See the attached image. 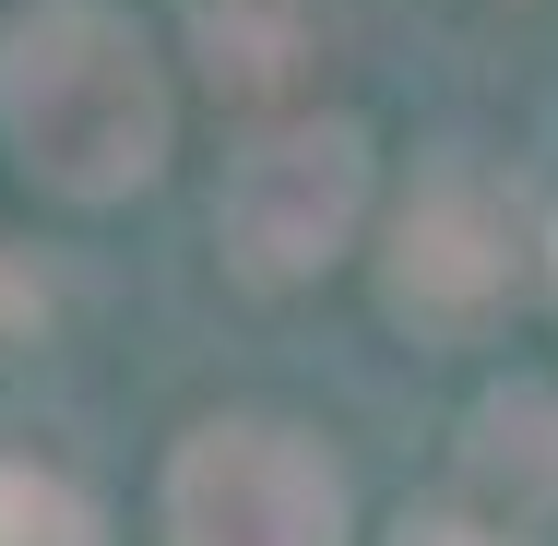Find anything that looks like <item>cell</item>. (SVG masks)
Returning <instances> with one entry per match:
<instances>
[{
    "label": "cell",
    "instance_id": "obj_1",
    "mask_svg": "<svg viewBox=\"0 0 558 546\" xmlns=\"http://www.w3.org/2000/svg\"><path fill=\"white\" fill-rule=\"evenodd\" d=\"M0 119L24 143L36 179L60 191H131L167 143V96L131 48V24L96 0H48L36 24H12V60H0Z\"/></svg>",
    "mask_w": 558,
    "mask_h": 546
},
{
    "label": "cell",
    "instance_id": "obj_2",
    "mask_svg": "<svg viewBox=\"0 0 558 546\" xmlns=\"http://www.w3.org/2000/svg\"><path fill=\"white\" fill-rule=\"evenodd\" d=\"M344 487L286 428H203L179 451V546H333Z\"/></svg>",
    "mask_w": 558,
    "mask_h": 546
},
{
    "label": "cell",
    "instance_id": "obj_3",
    "mask_svg": "<svg viewBox=\"0 0 558 546\" xmlns=\"http://www.w3.org/2000/svg\"><path fill=\"white\" fill-rule=\"evenodd\" d=\"M356 191H368V143L356 131H286L262 143L238 179H226V250L250 274H310L333 262V238L356 226Z\"/></svg>",
    "mask_w": 558,
    "mask_h": 546
},
{
    "label": "cell",
    "instance_id": "obj_4",
    "mask_svg": "<svg viewBox=\"0 0 558 546\" xmlns=\"http://www.w3.org/2000/svg\"><path fill=\"white\" fill-rule=\"evenodd\" d=\"M392 298L416 321H487L511 298V203L487 179H428L416 215H404V262H392Z\"/></svg>",
    "mask_w": 558,
    "mask_h": 546
},
{
    "label": "cell",
    "instance_id": "obj_5",
    "mask_svg": "<svg viewBox=\"0 0 558 546\" xmlns=\"http://www.w3.org/2000/svg\"><path fill=\"white\" fill-rule=\"evenodd\" d=\"M463 487H475V499H511V523L558 499V404H547V392H499V404L475 416Z\"/></svg>",
    "mask_w": 558,
    "mask_h": 546
},
{
    "label": "cell",
    "instance_id": "obj_6",
    "mask_svg": "<svg viewBox=\"0 0 558 546\" xmlns=\"http://www.w3.org/2000/svg\"><path fill=\"white\" fill-rule=\"evenodd\" d=\"M0 546H96V511H84L60 475L0 463Z\"/></svg>",
    "mask_w": 558,
    "mask_h": 546
},
{
    "label": "cell",
    "instance_id": "obj_7",
    "mask_svg": "<svg viewBox=\"0 0 558 546\" xmlns=\"http://www.w3.org/2000/svg\"><path fill=\"white\" fill-rule=\"evenodd\" d=\"M404 546H499V535H475V523H404Z\"/></svg>",
    "mask_w": 558,
    "mask_h": 546
}]
</instances>
